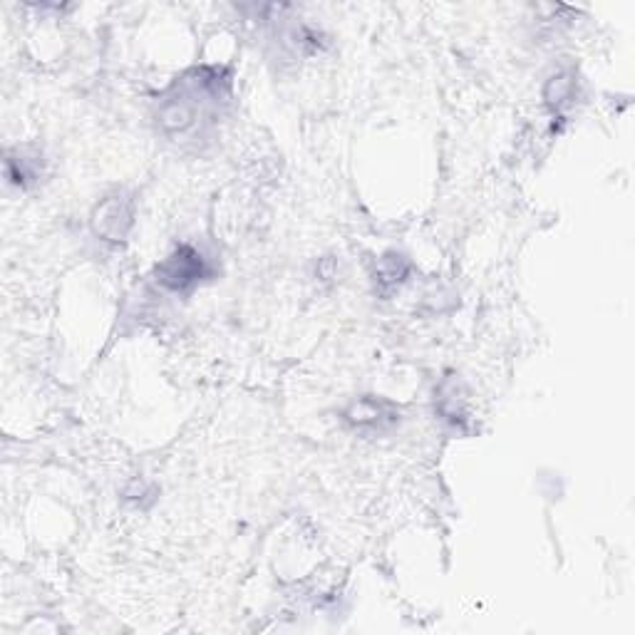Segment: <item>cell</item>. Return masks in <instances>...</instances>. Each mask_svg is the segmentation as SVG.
<instances>
[{"instance_id":"obj_4","label":"cell","mask_w":635,"mask_h":635,"mask_svg":"<svg viewBox=\"0 0 635 635\" xmlns=\"http://www.w3.org/2000/svg\"><path fill=\"white\" fill-rule=\"evenodd\" d=\"M385 418L392 420V414H385V404L375 400H360L352 404L348 412V420L358 427V430H368V427H380Z\"/></svg>"},{"instance_id":"obj_3","label":"cell","mask_w":635,"mask_h":635,"mask_svg":"<svg viewBox=\"0 0 635 635\" xmlns=\"http://www.w3.org/2000/svg\"><path fill=\"white\" fill-rule=\"evenodd\" d=\"M132 199L122 194L107 196L92 214V232L105 242H122L132 226Z\"/></svg>"},{"instance_id":"obj_1","label":"cell","mask_w":635,"mask_h":635,"mask_svg":"<svg viewBox=\"0 0 635 635\" xmlns=\"http://www.w3.org/2000/svg\"><path fill=\"white\" fill-rule=\"evenodd\" d=\"M222 90L214 78L204 72H194L192 80H182L174 95L162 102L160 127L170 137H186V134H199L204 117H209V102H218Z\"/></svg>"},{"instance_id":"obj_2","label":"cell","mask_w":635,"mask_h":635,"mask_svg":"<svg viewBox=\"0 0 635 635\" xmlns=\"http://www.w3.org/2000/svg\"><path fill=\"white\" fill-rule=\"evenodd\" d=\"M204 276V258L192 246H182L157 266V280L170 290H190Z\"/></svg>"}]
</instances>
